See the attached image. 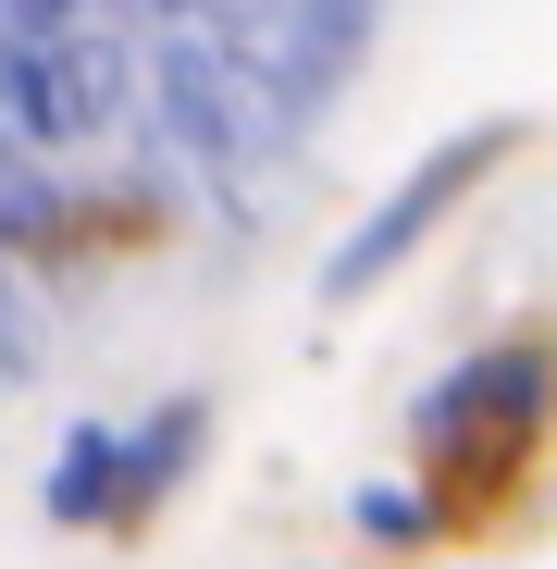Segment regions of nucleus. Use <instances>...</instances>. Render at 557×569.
Here are the masks:
<instances>
[{
  "label": "nucleus",
  "mask_w": 557,
  "mask_h": 569,
  "mask_svg": "<svg viewBox=\"0 0 557 569\" xmlns=\"http://www.w3.org/2000/svg\"><path fill=\"white\" fill-rule=\"evenodd\" d=\"M26 371H38V272L0 260V397H13Z\"/></svg>",
  "instance_id": "obj_8"
},
{
  "label": "nucleus",
  "mask_w": 557,
  "mask_h": 569,
  "mask_svg": "<svg viewBox=\"0 0 557 569\" xmlns=\"http://www.w3.org/2000/svg\"><path fill=\"white\" fill-rule=\"evenodd\" d=\"M211 433H223V397H211V385H173V397H149L137 421H112V545H137V532L211 470Z\"/></svg>",
  "instance_id": "obj_5"
},
{
  "label": "nucleus",
  "mask_w": 557,
  "mask_h": 569,
  "mask_svg": "<svg viewBox=\"0 0 557 569\" xmlns=\"http://www.w3.org/2000/svg\"><path fill=\"white\" fill-rule=\"evenodd\" d=\"M112 0H0V50H62L74 26H100Z\"/></svg>",
  "instance_id": "obj_9"
},
{
  "label": "nucleus",
  "mask_w": 557,
  "mask_h": 569,
  "mask_svg": "<svg viewBox=\"0 0 557 569\" xmlns=\"http://www.w3.org/2000/svg\"><path fill=\"white\" fill-rule=\"evenodd\" d=\"M520 137H533L520 112H484V124H458L446 149H421V161L385 186V199H371V211H359V223L322 248L310 298H322V310H359V298H385V284H397V272H409V260H421V248H434V236H446V223H458V211H471L484 186L520 161Z\"/></svg>",
  "instance_id": "obj_3"
},
{
  "label": "nucleus",
  "mask_w": 557,
  "mask_h": 569,
  "mask_svg": "<svg viewBox=\"0 0 557 569\" xmlns=\"http://www.w3.org/2000/svg\"><path fill=\"white\" fill-rule=\"evenodd\" d=\"M458 569H471V557H458Z\"/></svg>",
  "instance_id": "obj_10"
},
{
  "label": "nucleus",
  "mask_w": 557,
  "mask_h": 569,
  "mask_svg": "<svg viewBox=\"0 0 557 569\" xmlns=\"http://www.w3.org/2000/svg\"><path fill=\"white\" fill-rule=\"evenodd\" d=\"M385 13H397V0H286V13L236 50V62L260 74V100H272V124H286V137H310V124L347 100V74L371 62Z\"/></svg>",
  "instance_id": "obj_4"
},
{
  "label": "nucleus",
  "mask_w": 557,
  "mask_h": 569,
  "mask_svg": "<svg viewBox=\"0 0 557 569\" xmlns=\"http://www.w3.org/2000/svg\"><path fill=\"white\" fill-rule=\"evenodd\" d=\"M347 532H359L371 557H434V545H446V520H434V496L409 483V470H371V483H347Z\"/></svg>",
  "instance_id": "obj_7"
},
{
  "label": "nucleus",
  "mask_w": 557,
  "mask_h": 569,
  "mask_svg": "<svg viewBox=\"0 0 557 569\" xmlns=\"http://www.w3.org/2000/svg\"><path fill=\"white\" fill-rule=\"evenodd\" d=\"M137 112H149V161H173L199 199L248 211V161L260 149H298L286 124H272L260 74L211 38V26H161L137 38Z\"/></svg>",
  "instance_id": "obj_2"
},
{
  "label": "nucleus",
  "mask_w": 557,
  "mask_h": 569,
  "mask_svg": "<svg viewBox=\"0 0 557 569\" xmlns=\"http://www.w3.org/2000/svg\"><path fill=\"white\" fill-rule=\"evenodd\" d=\"M38 520L112 545V421H62V446H50V470H38Z\"/></svg>",
  "instance_id": "obj_6"
},
{
  "label": "nucleus",
  "mask_w": 557,
  "mask_h": 569,
  "mask_svg": "<svg viewBox=\"0 0 557 569\" xmlns=\"http://www.w3.org/2000/svg\"><path fill=\"white\" fill-rule=\"evenodd\" d=\"M397 433H409V483L434 496L446 532L508 520L557 458V322H508L484 347H458L409 397Z\"/></svg>",
  "instance_id": "obj_1"
}]
</instances>
